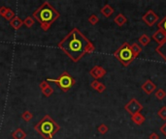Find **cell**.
<instances>
[{
    "label": "cell",
    "instance_id": "cell-1",
    "mask_svg": "<svg viewBox=\"0 0 166 139\" xmlns=\"http://www.w3.org/2000/svg\"><path fill=\"white\" fill-rule=\"evenodd\" d=\"M58 48L75 63L95 49L93 44L78 28L72 29L58 44Z\"/></svg>",
    "mask_w": 166,
    "mask_h": 139
},
{
    "label": "cell",
    "instance_id": "cell-2",
    "mask_svg": "<svg viewBox=\"0 0 166 139\" xmlns=\"http://www.w3.org/2000/svg\"><path fill=\"white\" fill-rule=\"evenodd\" d=\"M59 17V13L48 1L43 2L32 14V18L39 22L43 31H48Z\"/></svg>",
    "mask_w": 166,
    "mask_h": 139
},
{
    "label": "cell",
    "instance_id": "cell-3",
    "mask_svg": "<svg viewBox=\"0 0 166 139\" xmlns=\"http://www.w3.org/2000/svg\"><path fill=\"white\" fill-rule=\"evenodd\" d=\"M34 130L44 139H51L60 130V127L55 120L51 119L50 115H45L36 125Z\"/></svg>",
    "mask_w": 166,
    "mask_h": 139
},
{
    "label": "cell",
    "instance_id": "cell-4",
    "mask_svg": "<svg viewBox=\"0 0 166 139\" xmlns=\"http://www.w3.org/2000/svg\"><path fill=\"white\" fill-rule=\"evenodd\" d=\"M114 57L117 58L121 62V64L124 67L130 65L136 58L134 57L132 50L130 48V45L124 42L120 48H118L115 52H114Z\"/></svg>",
    "mask_w": 166,
    "mask_h": 139
},
{
    "label": "cell",
    "instance_id": "cell-5",
    "mask_svg": "<svg viewBox=\"0 0 166 139\" xmlns=\"http://www.w3.org/2000/svg\"><path fill=\"white\" fill-rule=\"evenodd\" d=\"M47 81L55 82L63 92H67L68 90H70L71 87L76 83V80L67 71H63L58 78H48Z\"/></svg>",
    "mask_w": 166,
    "mask_h": 139
},
{
    "label": "cell",
    "instance_id": "cell-6",
    "mask_svg": "<svg viewBox=\"0 0 166 139\" xmlns=\"http://www.w3.org/2000/svg\"><path fill=\"white\" fill-rule=\"evenodd\" d=\"M124 109L126 112H128L130 115H134L136 113H140L143 109V105L140 104L139 101L135 98H133L129 101L127 104L124 105Z\"/></svg>",
    "mask_w": 166,
    "mask_h": 139
},
{
    "label": "cell",
    "instance_id": "cell-7",
    "mask_svg": "<svg viewBox=\"0 0 166 139\" xmlns=\"http://www.w3.org/2000/svg\"><path fill=\"white\" fill-rule=\"evenodd\" d=\"M142 20L148 25V26L152 27L157 22L158 15L155 14L153 10H149V11H147V13L142 17Z\"/></svg>",
    "mask_w": 166,
    "mask_h": 139
},
{
    "label": "cell",
    "instance_id": "cell-8",
    "mask_svg": "<svg viewBox=\"0 0 166 139\" xmlns=\"http://www.w3.org/2000/svg\"><path fill=\"white\" fill-rule=\"evenodd\" d=\"M107 74L106 70L101 66H94L93 68L90 71V74L94 78L95 80L102 78L103 76H105V74Z\"/></svg>",
    "mask_w": 166,
    "mask_h": 139
},
{
    "label": "cell",
    "instance_id": "cell-9",
    "mask_svg": "<svg viewBox=\"0 0 166 139\" xmlns=\"http://www.w3.org/2000/svg\"><path fill=\"white\" fill-rule=\"evenodd\" d=\"M141 89L144 91V93H146L147 95H151L152 93L155 92V90H157V85H155L154 82L152 81L151 79H147L142 84Z\"/></svg>",
    "mask_w": 166,
    "mask_h": 139
},
{
    "label": "cell",
    "instance_id": "cell-10",
    "mask_svg": "<svg viewBox=\"0 0 166 139\" xmlns=\"http://www.w3.org/2000/svg\"><path fill=\"white\" fill-rule=\"evenodd\" d=\"M152 39L154 41L155 43H157L158 45H162L166 41V34L163 32V31L158 29L157 31H155V32L153 34Z\"/></svg>",
    "mask_w": 166,
    "mask_h": 139
},
{
    "label": "cell",
    "instance_id": "cell-11",
    "mask_svg": "<svg viewBox=\"0 0 166 139\" xmlns=\"http://www.w3.org/2000/svg\"><path fill=\"white\" fill-rule=\"evenodd\" d=\"M131 121L135 124V125L141 126L142 124H144V122L146 121V118H145V116L140 112V113H136V114H134V115H131Z\"/></svg>",
    "mask_w": 166,
    "mask_h": 139
},
{
    "label": "cell",
    "instance_id": "cell-12",
    "mask_svg": "<svg viewBox=\"0 0 166 139\" xmlns=\"http://www.w3.org/2000/svg\"><path fill=\"white\" fill-rule=\"evenodd\" d=\"M114 12H115V10H114V8L111 6L110 4H106V5H104L102 8H101V10H100V13L104 15L105 18H110L111 15L114 14Z\"/></svg>",
    "mask_w": 166,
    "mask_h": 139
},
{
    "label": "cell",
    "instance_id": "cell-13",
    "mask_svg": "<svg viewBox=\"0 0 166 139\" xmlns=\"http://www.w3.org/2000/svg\"><path fill=\"white\" fill-rule=\"evenodd\" d=\"M12 137L13 139H25L26 138V133L23 130V128L18 127L12 132Z\"/></svg>",
    "mask_w": 166,
    "mask_h": 139
},
{
    "label": "cell",
    "instance_id": "cell-14",
    "mask_svg": "<svg viewBox=\"0 0 166 139\" xmlns=\"http://www.w3.org/2000/svg\"><path fill=\"white\" fill-rule=\"evenodd\" d=\"M114 22H115L118 26L121 27V26H123V25L127 22V18L123 14H118L116 15L115 18H114Z\"/></svg>",
    "mask_w": 166,
    "mask_h": 139
},
{
    "label": "cell",
    "instance_id": "cell-15",
    "mask_svg": "<svg viewBox=\"0 0 166 139\" xmlns=\"http://www.w3.org/2000/svg\"><path fill=\"white\" fill-rule=\"evenodd\" d=\"M10 22V25L15 29V30H18L19 29L20 27L23 25V20L20 19L18 15H16V17L11 20V22Z\"/></svg>",
    "mask_w": 166,
    "mask_h": 139
},
{
    "label": "cell",
    "instance_id": "cell-16",
    "mask_svg": "<svg viewBox=\"0 0 166 139\" xmlns=\"http://www.w3.org/2000/svg\"><path fill=\"white\" fill-rule=\"evenodd\" d=\"M155 52H157L159 56L164 59V61L166 62V41L162 44L158 45L157 48H155Z\"/></svg>",
    "mask_w": 166,
    "mask_h": 139
},
{
    "label": "cell",
    "instance_id": "cell-17",
    "mask_svg": "<svg viewBox=\"0 0 166 139\" xmlns=\"http://www.w3.org/2000/svg\"><path fill=\"white\" fill-rule=\"evenodd\" d=\"M138 42L142 46H147L150 44V42H151V37L147 34H143L139 37Z\"/></svg>",
    "mask_w": 166,
    "mask_h": 139
},
{
    "label": "cell",
    "instance_id": "cell-18",
    "mask_svg": "<svg viewBox=\"0 0 166 139\" xmlns=\"http://www.w3.org/2000/svg\"><path fill=\"white\" fill-rule=\"evenodd\" d=\"M130 48L132 50V53L134 55V57H137V56L142 52V48L140 46V45H138L137 43H133L132 45H130Z\"/></svg>",
    "mask_w": 166,
    "mask_h": 139
},
{
    "label": "cell",
    "instance_id": "cell-19",
    "mask_svg": "<svg viewBox=\"0 0 166 139\" xmlns=\"http://www.w3.org/2000/svg\"><path fill=\"white\" fill-rule=\"evenodd\" d=\"M154 97L157 98V100L159 101H162L163 99H165V97H166V92L161 89V88H159L157 90H155V93H154Z\"/></svg>",
    "mask_w": 166,
    "mask_h": 139
},
{
    "label": "cell",
    "instance_id": "cell-20",
    "mask_svg": "<svg viewBox=\"0 0 166 139\" xmlns=\"http://www.w3.org/2000/svg\"><path fill=\"white\" fill-rule=\"evenodd\" d=\"M34 23H35V19L32 17H26V18H24V20H23V24L26 27H28V28L32 27L33 25H34Z\"/></svg>",
    "mask_w": 166,
    "mask_h": 139
},
{
    "label": "cell",
    "instance_id": "cell-21",
    "mask_svg": "<svg viewBox=\"0 0 166 139\" xmlns=\"http://www.w3.org/2000/svg\"><path fill=\"white\" fill-rule=\"evenodd\" d=\"M157 28L159 30L163 31V32L166 34V15L157 23Z\"/></svg>",
    "mask_w": 166,
    "mask_h": 139
},
{
    "label": "cell",
    "instance_id": "cell-22",
    "mask_svg": "<svg viewBox=\"0 0 166 139\" xmlns=\"http://www.w3.org/2000/svg\"><path fill=\"white\" fill-rule=\"evenodd\" d=\"M97 131H99L100 134H106V133L108 132V131H109V127H108L107 125H105V124H101V125L98 126Z\"/></svg>",
    "mask_w": 166,
    "mask_h": 139
},
{
    "label": "cell",
    "instance_id": "cell-23",
    "mask_svg": "<svg viewBox=\"0 0 166 139\" xmlns=\"http://www.w3.org/2000/svg\"><path fill=\"white\" fill-rule=\"evenodd\" d=\"M32 117H33V114L31 113L30 111L26 110V111H24L23 114H22V118L25 121V122H29L31 119H32Z\"/></svg>",
    "mask_w": 166,
    "mask_h": 139
},
{
    "label": "cell",
    "instance_id": "cell-24",
    "mask_svg": "<svg viewBox=\"0 0 166 139\" xmlns=\"http://www.w3.org/2000/svg\"><path fill=\"white\" fill-rule=\"evenodd\" d=\"M157 115L159 116L160 119L163 121H166V106H162L160 109L157 111Z\"/></svg>",
    "mask_w": 166,
    "mask_h": 139
},
{
    "label": "cell",
    "instance_id": "cell-25",
    "mask_svg": "<svg viewBox=\"0 0 166 139\" xmlns=\"http://www.w3.org/2000/svg\"><path fill=\"white\" fill-rule=\"evenodd\" d=\"M87 20H89V22H90L91 25H95V24L98 23V22H99V18H98L96 15L93 14V15H90V17L89 18V19H87Z\"/></svg>",
    "mask_w": 166,
    "mask_h": 139
},
{
    "label": "cell",
    "instance_id": "cell-26",
    "mask_svg": "<svg viewBox=\"0 0 166 139\" xmlns=\"http://www.w3.org/2000/svg\"><path fill=\"white\" fill-rule=\"evenodd\" d=\"M16 17V15H15V13L12 11L11 9L9 8V10H8V12H7V14L5 15V17H4V18L6 19V20H8V22H11V20L14 18Z\"/></svg>",
    "mask_w": 166,
    "mask_h": 139
},
{
    "label": "cell",
    "instance_id": "cell-27",
    "mask_svg": "<svg viewBox=\"0 0 166 139\" xmlns=\"http://www.w3.org/2000/svg\"><path fill=\"white\" fill-rule=\"evenodd\" d=\"M42 93H43V95H44L45 97L49 98V97H51V95H53V93H54V89L51 88V87L49 85L48 87H47L46 89H44V90L42 91Z\"/></svg>",
    "mask_w": 166,
    "mask_h": 139
},
{
    "label": "cell",
    "instance_id": "cell-28",
    "mask_svg": "<svg viewBox=\"0 0 166 139\" xmlns=\"http://www.w3.org/2000/svg\"><path fill=\"white\" fill-rule=\"evenodd\" d=\"M49 85H50V84H49V82H48V81H47V80H43V81L39 84V87H40L41 91H43V90L46 89Z\"/></svg>",
    "mask_w": 166,
    "mask_h": 139
},
{
    "label": "cell",
    "instance_id": "cell-29",
    "mask_svg": "<svg viewBox=\"0 0 166 139\" xmlns=\"http://www.w3.org/2000/svg\"><path fill=\"white\" fill-rule=\"evenodd\" d=\"M8 10H9V8L5 7V6H1V7H0V15L4 18V17H5V15L7 14Z\"/></svg>",
    "mask_w": 166,
    "mask_h": 139
},
{
    "label": "cell",
    "instance_id": "cell-30",
    "mask_svg": "<svg viewBox=\"0 0 166 139\" xmlns=\"http://www.w3.org/2000/svg\"><path fill=\"white\" fill-rule=\"evenodd\" d=\"M105 90H106V86H105V84H103V83H101V82H100L99 86L97 87V89H96L95 91H97L98 93H100V94H101V93H103Z\"/></svg>",
    "mask_w": 166,
    "mask_h": 139
},
{
    "label": "cell",
    "instance_id": "cell-31",
    "mask_svg": "<svg viewBox=\"0 0 166 139\" xmlns=\"http://www.w3.org/2000/svg\"><path fill=\"white\" fill-rule=\"evenodd\" d=\"M99 84H100V82L98 81V80H93L91 83H90V87H91L93 90H96L97 87L99 86Z\"/></svg>",
    "mask_w": 166,
    "mask_h": 139
},
{
    "label": "cell",
    "instance_id": "cell-32",
    "mask_svg": "<svg viewBox=\"0 0 166 139\" xmlns=\"http://www.w3.org/2000/svg\"><path fill=\"white\" fill-rule=\"evenodd\" d=\"M159 130H160V131H161V133H162V134L166 137V122L163 124V125L161 126V127H160V128H159Z\"/></svg>",
    "mask_w": 166,
    "mask_h": 139
},
{
    "label": "cell",
    "instance_id": "cell-33",
    "mask_svg": "<svg viewBox=\"0 0 166 139\" xmlns=\"http://www.w3.org/2000/svg\"><path fill=\"white\" fill-rule=\"evenodd\" d=\"M149 139H159V136L157 132H152L151 134L149 135Z\"/></svg>",
    "mask_w": 166,
    "mask_h": 139
}]
</instances>
